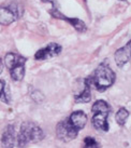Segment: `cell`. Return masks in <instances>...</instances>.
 <instances>
[{"instance_id":"d6986e66","label":"cell","mask_w":131,"mask_h":148,"mask_svg":"<svg viewBox=\"0 0 131 148\" xmlns=\"http://www.w3.org/2000/svg\"><path fill=\"white\" fill-rule=\"evenodd\" d=\"M84 1H86V0H84Z\"/></svg>"},{"instance_id":"9a60e30c","label":"cell","mask_w":131,"mask_h":148,"mask_svg":"<svg viewBox=\"0 0 131 148\" xmlns=\"http://www.w3.org/2000/svg\"><path fill=\"white\" fill-rule=\"evenodd\" d=\"M0 99L7 104L10 102V95H8L7 90H5V81L1 79H0Z\"/></svg>"},{"instance_id":"7c38bea8","label":"cell","mask_w":131,"mask_h":148,"mask_svg":"<svg viewBox=\"0 0 131 148\" xmlns=\"http://www.w3.org/2000/svg\"><path fill=\"white\" fill-rule=\"evenodd\" d=\"M90 88H91V84L88 81V79L86 78L84 80V88H83V90L78 94L75 95V102L76 103H88V102H90V99H91Z\"/></svg>"},{"instance_id":"8992f818","label":"cell","mask_w":131,"mask_h":148,"mask_svg":"<svg viewBox=\"0 0 131 148\" xmlns=\"http://www.w3.org/2000/svg\"><path fill=\"white\" fill-rule=\"evenodd\" d=\"M56 134H57L58 138L62 140V142H70V140H73L74 138H76L78 131H76L71 125L69 120L66 119L63 121H60L57 124V127H56Z\"/></svg>"},{"instance_id":"6da1fadb","label":"cell","mask_w":131,"mask_h":148,"mask_svg":"<svg viewBox=\"0 0 131 148\" xmlns=\"http://www.w3.org/2000/svg\"><path fill=\"white\" fill-rule=\"evenodd\" d=\"M115 77L116 75L107 65V63H101L96 68L94 74L87 77V79L90 84L94 86L99 92H104L114 84Z\"/></svg>"},{"instance_id":"5b68a950","label":"cell","mask_w":131,"mask_h":148,"mask_svg":"<svg viewBox=\"0 0 131 148\" xmlns=\"http://www.w3.org/2000/svg\"><path fill=\"white\" fill-rule=\"evenodd\" d=\"M24 13V9L17 2H11L7 5L0 7V24L3 26L12 24L21 18Z\"/></svg>"},{"instance_id":"3957f363","label":"cell","mask_w":131,"mask_h":148,"mask_svg":"<svg viewBox=\"0 0 131 148\" xmlns=\"http://www.w3.org/2000/svg\"><path fill=\"white\" fill-rule=\"evenodd\" d=\"M91 111H93V119H91L93 127L98 131H109V122H107V117L110 114L109 104L103 99H99L94 103L91 107Z\"/></svg>"},{"instance_id":"7a4b0ae2","label":"cell","mask_w":131,"mask_h":148,"mask_svg":"<svg viewBox=\"0 0 131 148\" xmlns=\"http://www.w3.org/2000/svg\"><path fill=\"white\" fill-rule=\"evenodd\" d=\"M44 138V132L41 127L31 121H25L21 125L17 135V147L26 148L29 144L38 143Z\"/></svg>"},{"instance_id":"8fae6325","label":"cell","mask_w":131,"mask_h":148,"mask_svg":"<svg viewBox=\"0 0 131 148\" xmlns=\"http://www.w3.org/2000/svg\"><path fill=\"white\" fill-rule=\"evenodd\" d=\"M1 144L3 148H14L15 145V129L14 125L9 124L4 127L1 135Z\"/></svg>"},{"instance_id":"9c48e42d","label":"cell","mask_w":131,"mask_h":148,"mask_svg":"<svg viewBox=\"0 0 131 148\" xmlns=\"http://www.w3.org/2000/svg\"><path fill=\"white\" fill-rule=\"evenodd\" d=\"M115 63L118 67H124L131 60V40L127 42V45L118 49L114 54Z\"/></svg>"},{"instance_id":"ba28073f","label":"cell","mask_w":131,"mask_h":148,"mask_svg":"<svg viewBox=\"0 0 131 148\" xmlns=\"http://www.w3.org/2000/svg\"><path fill=\"white\" fill-rule=\"evenodd\" d=\"M61 50L62 47L60 45H58L56 42H51L45 48L37 51V53L34 54V58L37 61H44L47 58L57 56L58 54L61 52Z\"/></svg>"},{"instance_id":"277c9868","label":"cell","mask_w":131,"mask_h":148,"mask_svg":"<svg viewBox=\"0 0 131 148\" xmlns=\"http://www.w3.org/2000/svg\"><path fill=\"white\" fill-rule=\"evenodd\" d=\"M4 64L7 68L10 70L11 78L14 81H21L25 76V64L26 58L20 54L9 52L4 56Z\"/></svg>"},{"instance_id":"5bb4252c","label":"cell","mask_w":131,"mask_h":148,"mask_svg":"<svg viewBox=\"0 0 131 148\" xmlns=\"http://www.w3.org/2000/svg\"><path fill=\"white\" fill-rule=\"evenodd\" d=\"M83 148H101L98 140H96L91 136H87L84 140L83 143Z\"/></svg>"},{"instance_id":"2e32d148","label":"cell","mask_w":131,"mask_h":148,"mask_svg":"<svg viewBox=\"0 0 131 148\" xmlns=\"http://www.w3.org/2000/svg\"><path fill=\"white\" fill-rule=\"evenodd\" d=\"M42 2H45V3H52L53 8H58L57 5V0H41Z\"/></svg>"},{"instance_id":"ac0fdd59","label":"cell","mask_w":131,"mask_h":148,"mask_svg":"<svg viewBox=\"0 0 131 148\" xmlns=\"http://www.w3.org/2000/svg\"><path fill=\"white\" fill-rule=\"evenodd\" d=\"M119 1H125V2H126V1H127V0H119Z\"/></svg>"},{"instance_id":"e0dca14e","label":"cell","mask_w":131,"mask_h":148,"mask_svg":"<svg viewBox=\"0 0 131 148\" xmlns=\"http://www.w3.org/2000/svg\"><path fill=\"white\" fill-rule=\"evenodd\" d=\"M2 69H3V62H2V60L0 58V75L2 73Z\"/></svg>"},{"instance_id":"4fadbf2b","label":"cell","mask_w":131,"mask_h":148,"mask_svg":"<svg viewBox=\"0 0 131 148\" xmlns=\"http://www.w3.org/2000/svg\"><path fill=\"white\" fill-rule=\"evenodd\" d=\"M128 117H129V111H128L126 108H119L118 111L116 112L115 119H116V122H117L119 125H124V124L126 123Z\"/></svg>"},{"instance_id":"30bf717a","label":"cell","mask_w":131,"mask_h":148,"mask_svg":"<svg viewBox=\"0 0 131 148\" xmlns=\"http://www.w3.org/2000/svg\"><path fill=\"white\" fill-rule=\"evenodd\" d=\"M87 115L83 110H76L72 112L68 120L71 123V125L76 130V131H81L82 129H84V127L87 123Z\"/></svg>"},{"instance_id":"52a82bcc","label":"cell","mask_w":131,"mask_h":148,"mask_svg":"<svg viewBox=\"0 0 131 148\" xmlns=\"http://www.w3.org/2000/svg\"><path fill=\"white\" fill-rule=\"evenodd\" d=\"M49 14H51L52 17H54V18L63 20V21H66L67 23L71 24V26H72L76 32H78V33H84V32H86L87 30L86 24H85L82 20H80V18H75V17L66 16V15H63V14L59 11V9L58 8H52V10L49 11Z\"/></svg>"}]
</instances>
